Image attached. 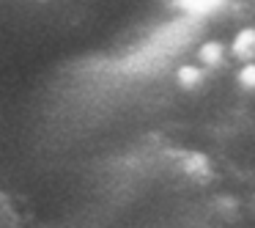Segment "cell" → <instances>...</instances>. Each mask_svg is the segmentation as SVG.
<instances>
[{"instance_id": "3957f363", "label": "cell", "mask_w": 255, "mask_h": 228, "mask_svg": "<svg viewBox=\"0 0 255 228\" xmlns=\"http://www.w3.org/2000/svg\"><path fill=\"white\" fill-rule=\"evenodd\" d=\"M239 77H242V83L247 85V88H250V85H255V66H247Z\"/></svg>"}, {"instance_id": "6da1fadb", "label": "cell", "mask_w": 255, "mask_h": 228, "mask_svg": "<svg viewBox=\"0 0 255 228\" xmlns=\"http://www.w3.org/2000/svg\"><path fill=\"white\" fill-rule=\"evenodd\" d=\"M200 58H203L206 63H220L222 61V47L217 44V41H211V44H206L203 50H200Z\"/></svg>"}, {"instance_id": "7a4b0ae2", "label": "cell", "mask_w": 255, "mask_h": 228, "mask_svg": "<svg viewBox=\"0 0 255 228\" xmlns=\"http://www.w3.org/2000/svg\"><path fill=\"white\" fill-rule=\"evenodd\" d=\"M178 77H181L184 85H195V83H198V72H195V69H181Z\"/></svg>"}]
</instances>
